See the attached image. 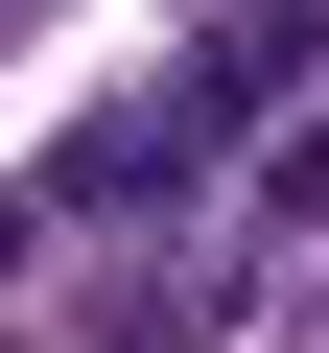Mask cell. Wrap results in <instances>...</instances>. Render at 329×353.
Returning <instances> with one entry per match:
<instances>
[{
  "mask_svg": "<svg viewBox=\"0 0 329 353\" xmlns=\"http://www.w3.org/2000/svg\"><path fill=\"white\" fill-rule=\"evenodd\" d=\"M259 212H282V236H306V212H329V94H306V118H282V165H259Z\"/></svg>",
  "mask_w": 329,
  "mask_h": 353,
  "instance_id": "obj_1",
  "label": "cell"
},
{
  "mask_svg": "<svg viewBox=\"0 0 329 353\" xmlns=\"http://www.w3.org/2000/svg\"><path fill=\"white\" fill-rule=\"evenodd\" d=\"M0 259H24V189H0Z\"/></svg>",
  "mask_w": 329,
  "mask_h": 353,
  "instance_id": "obj_2",
  "label": "cell"
}]
</instances>
